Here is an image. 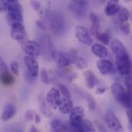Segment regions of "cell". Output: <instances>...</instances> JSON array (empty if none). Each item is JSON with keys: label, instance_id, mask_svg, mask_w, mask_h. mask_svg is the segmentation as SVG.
I'll return each mask as SVG.
<instances>
[{"label": "cell", "instance_id": "obj_1", "mask_svg": "<svg viewBox=\"0 0 132 132\" xmlns=\"http://www.w3.org/2000/svg\"><path fill=\"white\" fill-rule=\"evenodd\" d=\"M8 9L6 14V19L10 26L15 23L23 22V9L20 2L16 0H7Z\"/></svg>", "mask_w": 132, "mask_h": 132}, {"label": "cell", "instance_id": "obj_2", "mask_svg": "<svg viewBox=\"0 0 132 132\" xmlns=\"http://www.w3.org/2000/svg\"><path fill=\"white\" fill-rule=\"evenodd\" d=\"M117 69L121 76H128L131 71L132 63L128 53L115 56Z\"/></svg>", "mask_w": 132, "mask_h": 132}, {"label": "cell", "instance_id": "obj_3", "mask_svg": "<svg viewBox=\"0 0 132 132\" xmlns=\"http://www.w3.org/2000/svg\"><path fill=\"white\" fill-rule=\"evenodd\" d=\"M21 47L26 56L36 57L42 54V46L39 43L33 40H25L21 43Z\"/></svg>", "mask_w": 132, "mask_h": 132}, {"label": "cell", "instance_id": "obj_4", "mask_svg": "<svg viewBox=\"0 0 132 132\" xmlns=\"http://www.w3.org/2000/svg\"><path fill=\"white\" fill-rule=\"evenodd\" d=\"M105 121L108 128L111 132H125L123 126L112 110H108L106 112Z\"/></svg>", "mask_w": 132, "mask_h": 132}, {"label": "cell", "instance_id": "obj_5", "mask_svg": "<svg viewBox=\"0 0 132 132\" xmlns=\"http://www.w3.org/2000/svg\"><path fill=\"white\" fill-rule=\"evenodd\" d=\"M84 109L82 107L77 106L73 108L72 111L70 114L69 117V124L73 128H79L82 123L84 122Z\"/></svg>", "mask_w": 132, "mask_h": 132}, {"label": "cell", "instance_id": "obj_6", "mask_svg": "<svg viewBox=\"0 0 132 132\" xmlns=\"http://www.w3.org/2000/svg\"><path fill=\"white\" fill-rule=\"evenodd\" d=\"M51 56L60 68L67 67L71 63H73L72 57L69 53H63L58 50H53L51 52Z\"/></svg>", "mask_w": 132, "mask_h": 132}, {"label": "cell", "instance_id": "obj_7", "mask_svg": "<svg viewBox=\"0 0 132 132\" xmlns=\"http://www.w3.org/2000/svg\"><path fill=\"white\" fill-rule=\"evenodd\" d=\"M75 36L79 42L86 45L92 46L93 45V38L89 32V31L82 26H77L75 28Z\"/></svg>", "mask_w": 132, "mask_h": 132}, {"label": "cell", "instance_id": "obj_8", "mask_svg": "<svg viewBox=\"0 0 132 132\" xmlns=\"http://www.w3.org/2000/svg\"><path fill=\"white\" fill-rule=\"evenodd\" d=\"M10 36L11 38L14 40L20 42L25 41L27 38V33L22 23L17 22L11 26Z\"/></svg>", "mask_w": 132, "mask_h": 132}, {"label": "cell", "instance_id": "obj_9", "mask_svg": "<svg viewBox=\"0 0 132 132\" xmlns=\"http://www.w3.org/2000/svg\"><path fill=\"white\" fill-rule=\"evenodd\" d=\"M50 25L52 31L54 33L59 34L62 32L63 31L64 26H65L63 17L58 12H53L50 15Z\"/></svg>", "mask_w": 132, "mask_h": 132}, {"label": "cell", "instance_id": "obj_10", "mask_svg": "<svg viewBox=\"0 0 132 132\" xmlns=\"http://www.w3.org/2000/svg\"><path fill=\"white\" fill-rule=\"evenodd\" d=\"M60 92L57 88L53 87L51 88L46 94V101L49 104V105L53 108V110H57L59 107V104L61 100Z\"/></svg>", "mask_w": 132, "mask_h": 132}, {"label": "cell", "instance_id": "obj_11", "mask_svg": "<svg viewBox=\"0 0 132 132\" xmlns=\"http://www.w3.org/2000/svg\"><path fill=\"white\" fill-rule=\"evenodd\" d=\"M97 67L99 72L104 76L109 75L114 71V67L112 62L107 59H101L97 60Z\"/></svg>", "mask_w": 132, "mask_h": 132}, {"label": "cell", "instance_id": "obj_12", "mask_svg": "<svg viewBox=\"0 0 132 132\" xmlns=\"http://www.w3.org/2000/svg\"><path fill=\"white\" fill-rule=\"evenodd\" d=\"M111 92L114 99L118 102L122 104L127 92V90L125 89L124 85L119 82L114 83L111 86Z\"/></svg>", "mask_w": 132, "mask_h": 132}, {"label": "cell", "instance_id": "obj_13", "mask_svg": "<svg viewBox=\"0 0 132 132\" xmlns=\"http://www.w3.org/2000/svg\"><path fill=\"white\" fill-rule=\"evenodd\" d=\"M24 63L27 67V73H29L32 77H36L39 74V63L34 57L26 56L23 59Z\"/></svg>", "mask_w": 132, "mask_h": 132}, {"label": "cell", "instance_id": "obj_14", "mask_svg": "<svg viewBox=\"0 0 132 132\" xmlns=\"http://www.w3.org/2000/svg\"><path fill=\"white\" fill-rule=\"evenodd\" d=\"M73 109V104L71 98H67V97L61 98L58 107V110L61 114H70Z\"/></svg>", "mask_w": 132, "mask_h": 132}, {"label": "cell", "instance_id": "obj_15", "mask_svg": "<svg viewBox=\"0 0 132 132\" xmlns=\"http://www.w3.org/2000/svg\"><path fill=\"white\" fill-rule=\"evenodd\" d=\"M84 79L86 81V84L89 89H94L96 85L99 84L100 81L94 74V73L91 70H86L84 72Z\"/></svg>", "mask_w": 132, "mask_h": 132}, {"label": "cell", "instance_id": "obj_16", "mask_svg": "<svg viewBox=\"0 0 132 132\" xmlns=\"http://www.w3.org/2000/svg\"><path fill=\"white\" fill-rule=\"evenodd\" d=\"M91 52L100 59H106L108 56V50L105 46L100 43H94L91 46Z\"/></svg>", "mask_w": 132, "mask_h": 132}, {"label": "cell", "instance_id": "obj_17", "mask_svg": "<svg viewBox=\"0 0 132 132\" xmlns=\"http://www.w3.org/2000/svg\"><path fill=\"white\" fill-rule=\"evenodd\" d=\"M120 8H121V5H119L118 1H117V0L109 1L107 3L106 7L104 9V12L107 15L112 16L115 14H118Z\"/></svg>", "mask_w": 132, "mask_h": 132}, {"label": "cell", "instance_id": "obj_18", "mask_svg": "<svg viewBox=\"0 0 132 132\" xmlns=\"http://www.w3.org/2000/svg\"><path fill=\"white\" fill-rule=\"evenodd\" d=\"M111 47V50L115 56L123 54V53H128V50H127L126 47L125 46V45L122 43V42H121L119 39H114L112 40Z\"/></svg>", "mask_w": 132, "mask_h": 132}, {"label": "cell", "instance_id": "obj_19", "mask_svg": "<svg viewBox=\"0 0 132 132\" xmlns=\"http://www.w3.org/2000/svg\"><path fill=\"white\" fill-rule=\"evenodd\" d=\"M71 132H96V127L92 121L85 119L79 128H73Z\"/></svg>", "mask_w": 132, "mask_h": 132}, {"label": "cell", "instance_id": "obj_20", "mask_svg": "<svg viewBox=\"0 0 132 132\" xmlns=\"http://www.w3.org/2000/svg\"><path fill=\"white\" fill-rule=\"evenodd\" d=\"M89 19L91 22V26H90V33L94 36H97V34L100 32V19L98 16L94 13L90 12L89 14Z\"/></svg>", "mask_w": 132, "mask_h": 132}, {"label": "cell", "instance_id": "obj_21", "mask_svg": "<svg viewBox=\"0 0 132 132\" xmlns=\"http://www.w3.org/2000/svg\"><path fill=\"white\" fill-rule=\"evenodd\" d=\"M15 112H16L15 108L12 104H7L3 108L1 118L3 121H8L15 116Z\"/></svg>", "mask_w": 132, "mask_h": 132}, {"label": "cell", "instance_id": "obj_22", "mask_svg": "<svg viewBox=\"0 0 132 132\" xmlns=\"http://www.w3.org/2000/svg\"><path fill=\"white\" fill-rule=\"evenodd\" d=\"M51 132H66L67 126L60 119H53L50 122Z\"/></svg>", "mask_w": 132, "mask_h": 132}, {"label": "cell", "instance_id": "obj_23", "mask_svg": "<svg viewBox=\"0 0 132 132\" xmlns=\"http://www.w3.org/2000/svg\"><path fill=\"white\" fill-rule=\"evenodd\" d=\"M15 79L13 75L9 71L6 73H1V82L5 86H11L15 84Z\"/></svg>", "mask_w": 132, "mask_h": 132}, {"label": "cell", "instance_id": "obj_24", "mask_svg": "<svg viewBox=\"0 0 132 132\" xmlns=\"http://www.w3.org/2000/svg\"><path fill=\"white\" fill-rule=\"evenodd\" d=\"M130 16H131V14H130V12L128 11V9L125 7L121 6L120 9L118 12V19L120 21V22L123 23V22H128Z\"/></svg>", "mask_w": 132, "mask_h": 132}, {"label": "cell", "instance_id": "obj_25", "mask_svg": "<svg viewBox=\"0 0 132 132\" xmlns=\"http://www.w3.org/2000/svg\"><path fill=\"white\" fill-rule=\"evenodd\" d=\"M52 109L53 108L49 105L46 101L44 100L40 101V111L44 116H46V118H50L53 115Z\"/></svg>", "mask_w": 132, "mask_h": 132}, {"label": "cell", "instance_id": "obj_26", "mask_svg": "<svg viewBox=\"0 0 132 132\" xmlns=\"http://www.w3.org/2000/svg\"><path fill=\"white\" fill-rule=\"evenodd\" d=\"M73 63L76 67V68H77L78 70H84V69L87 68V67H88L87 61L84 57L80 56L78 55L74 58Z\"/></svg>", "mask_w": 132, "mask_h": 132}, {"label": "cell", "instance_id": "obj_27", "mask_svg": "<svg viewBox=\"0 0 132 132\" xmlns=\"http://www.w3.org/2000/svg\"><path fill=\"white\" fill-rule=\"evenodd\" d=\"M96 37L101 43H103L104 45H109V43L111 42V36L108 32H99L97 34Z\"/></svg>", "mask_w": 132, "mask_h": 132}, {"label": "cell", "instance_id": "obj_28", "mask_svg": "<svg viewBox=\"0 0 132 132\" xmlns=\"http://www.w3.org/2000/svg\"><path fill=\"white\" fill-rule=\"evenodd\" d=\"M85 8L86 7H83L81 5H77V3H75L74 2H73V4H71L70 5V9H71V11L76 14V15H81L82 14L84 13L85 12Z\"/></svg>", "mask_w": 132, "mask_h": 132}, {"label": "cell", "instance_id": "obj_29", "mask_svg": "<svg viewBox=\"0 0 132 132\" xmlns=\"http://www.w3.org/2000/svg\"><path fill=\"white\" fill-rule=\"evenodd\" d=\"M57 89L60 90V94L63 95V97L71 98V94H70L68 87L65 84H57Z\"/></svg>", "mask_w": 132, "mask_h": 132}, {"label": "cell", "instance_id": "obj_30", "mask_svg": "<svg viewBox=\"0 0 132 132\" xmlns=\"http://www.w3.org/2000/svg\"><path fill=\"white\" fill-rule=\"evenodd\" d=\"M87 102L88 105V108L90 111H94L97 108V102L94 99V97L90 95V94H87Z\"/></svg>", "mask_w": 132, "mask_h": 132}, {"label": "cell", "instance_id": "obj_31", "mask_svg": "<svg viewBox=\"0 0 132 132\" xmlns=\"http://www.w3.org/2000/svg\"><path fill=\"white\" fill-rule=\"evenodd\" d=\"M40 78H41V80L43 84H45L46 85H49L50 84L49 73L45 68H43L40 70Z\"/></svg>", "mask_w": 132, "mask_h": 132}, {"label": "cell", "instance_id": "obj_32", "mask_svg": "<svg viewBox=\"0 0 132 132\" xmlns=\"http://www.w3.org/2000/svg\"><path fill=\"white\" fill-rule=\"evenodd\" d=\"M120 29L121 30V32H122L125 35H129V34L131 33L130 24H129L128 22L121 23V25H120Z\"/></svg>", "mask_w": 132, "mask_h": 132}, {"label": "cell", "instance_id": "obj_33", "mask_svg": "<svg viewBox=\"0 0 132 132\" xmlns=\"http://www.w3.org/2000/svg\"><path fill=\"white\" fill-rule=\"evenodd\" d=\"M10 68L12 72L15 76H19V64L16 61H12L10 64Z\"/></svg>", "mask_w": 132, "mask_h": 132}, {"label": "cell", "instance_id": "obj_34", "mask_svg": "<svg viewBox=\"0 0 132 132\" xmlns=\"http://www.w3.org/2000/svg\"><path fill=\"white\" fill-rule=\"evenodd\" d=\"M34 117H35V114H33V111L32 110H27L24 114V118H25V120L26 121H32L34 120Z\"/></svg>", "mask_w": 132, "mask_h": 132}, {"label": "cell", "instance_id": "obj_35", "mask_svg": "<svg viewBox=\"0 0 132 132\" xmlns=\"http://www.w3.org/2000/svg\"><path fill=\"white\" fill-rule=\"evenodd\" d=\"M0 69H1V73H6V72L9 71L7 65L5 64V63L4 62V60L2 58L0 59Z\"/></svg>", "mask_w": 132, "mask_h": 132}, {"label": "cell", "instance_id": "obj_36", "mask_svg": "<svg viewBox=\"0 0 132 132\" xmlns=\"http://www.w3.org/2000/svg\"><path fill=\"white\" fill-rule=\"evenodd\" d=\"M30 4H31L32 9H33L35 11L38 12V11L40 10V9H41V4H40V2H37V1H32V2H30Z\"/></svg>", "mask_w": 132, "mask_h": 132}, {"label": "cell", "instance_id": "obj_37", "mask_svg": "<svg viewBox=\"0 0 132 132\" xmlns=\"http://www.w3.org/2000/svg\"><path fill=\"white\" fill-rule=\"evenodd\" d=\"M8 9V3L6 0H2L0 2V10L1 12H7Z\"/></svg>", "mask_w": 132, "mask_h": 132}, {"label": "cell", "instance_id": "obj_38", "mask_svg": "<svg viewBox=\"0 0 132 132\" xmlns=\"http://www.w3.org/2000/svg\"><path fill=\"white\" fill-rule=\"evenodd\" d=\"M127 116L128 118V122H129V126L130 129L132 131V109H129L127 111Z\"/></svg>", "mask_w": 132, "mask_h": 132}, {"label": "cell", "instance_id": "obj_39", "mask_svg": "<svg viewBox=\"0 0 132 132\" xmlns=\"http://www.w3.org/2000/svg\"><path fill=\"white\" fill-rule=\"evenodd\" d=\"M97 128L99 131V132H108L107 128H105V126L100 123H97Z\"/></svg>", "mask_w": 132, "mask_h": 132}, {"label": "cell", "instance_id": "obj_40", "mask_svg": "<svg viewBox=\"0 0 132 132\" xmlns=\"http://www.w3.org/2000/svg\"><path fill=\"white\" fill-rule=\"evenodd\" d=\"M107 90V87H99L96 90V93L97 94H103L105 91Z\"/></svg>", "mask_w": 132, "mask_h": 132}, {"label": "cell", "instance_id": "obj_41", "mask_svg": "<svg viewBox=\"0 0 132 132\" xmlns=\"http://www.w3.org/2000/svg\"><path fill=\"white\" fill-rule=\"evenodd\" d=\"M34 121L36 123V125H39L41 123V117L39 114H35V117H34Z\"/></svg>", "mask_w": 132, "mask_h": 132}, {"label": "cell", "instance_id": "obj_42", "mask_svg": "<svg viewBox=\"0 0 132 132\" xmlns=\"http://www.w3.org/2000/svg\"><path fill=\"white\" fill-rule=\"evenodd\" d=\"M25 78H26V80L28 81V82H33L34 80H35V77H32L29 73H26V76H25Z\"/></svg>", "mask_w": 132, "mask_h": 132}, {"label": "cell", "instance_id": "obj_43", "mask_svg": "<svg viewBox=\"0 0 132 132\" xmlns=\"http://www.w3.org/2000/svg\"><path fill=\"white\" fill-rule=\"evenodd\" d=\"M29 132H40L39 131V130H38L34 125H32L31 128H30V131H29Z\"/></svg>", "mask_w": 132, "mask_h": 132}, {"label": "cell", "instance_id": "obj_44", "mask_svg": "<svg viewBox=\"0 0 132 132\" xmlns=\"http://www.w3.org/2000/svg\"><path fill=\"white\" fill-rule=\"evenodd\" d=\"M76 77H77V74H76V73H75V74H72V75H70V78L69 79V81H70V82H71V81H72L74 78H76Z\"/></svg>", "mask_w": 132, "mask_h": 132}, {"label": "cell", "instance_id": "obj_45", "mask_svg": "<svg viewBox=\"0 0 132 132\" xmlns=\"http://www.w3.org/2000/svg\"><path fill=\"white\" fill-rule=\"evenodd\" d=\"M131 21H132V12H131Z\"/></svg>", "mask_w": 132, "mask_h": 132}, {"label": "cell", "instance_id": "obj_46", "mask_svg": "<svg viewBox=\"0 0 132 132\" xmlns=\"http://www.w3.org/2000/svg\"><path fill=\"white\" fill-rule=\"evenodd\" d=\"M17 132H21V131H17Z\"/></svg>", "mask_w": 132, "mask_h": 132}]
</instances>
